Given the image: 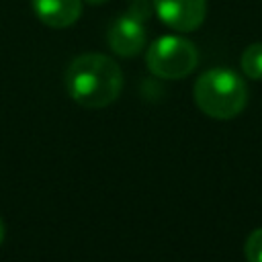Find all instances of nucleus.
Here are the masks:
<instances>
[{
	"instance_id": "f03ea898",
	"label": "nucleus",
	"mask_w": 262,
	"mask_h": 262,
	"mask_svg": "<svg viewBox=\"0 0 262 262\" xmlns=\"http://www.w3.org/2000/svg\"><path fill=\"white\" fill-rule=\"evenodd\" d=\"M194 102L196 106L213 119H233L248 102L246 82L227 68H213L199 76L194 82Z\"/></svg>"
},
{
	"instance_id": "0eeeda50",
	"label": "nucleus",
	"mask_w": 262,
	"mask_h": 262,
	"mask_svg": "<svg viewBox=\"0 0 262 262\" xmlns=\"http://www.w3.org/2000/svg\"><path fill=\"white\" fill-rule=\"evenodd\" d=\"M242 70L252 80H262V43H252L242 53Z\"/></svg>"
},
{
	"instance_id": "9d476101",
	"label": "nucleus",
	"mask_w": 262,
	"mask_h": 262,
	"mask_svg": "<svg viewBox=\"0 0 262 262\" xmlns=\"http://www.w3.org/2000/svg\"><path fill=\"white\" fill-rule=\"evenodd\" d=\"M90 4H104V2H108V0H88Z\"/></svg>"
},
{
	"instance_id": "f257e3e1",
	"label": "nucleus",
	"mask_w": 262,
	"mask_h": 262,
	"mask_svg": "<svg viewBox=\"0 0 262 262\" xmlns=\"http://www.w3.org/2000/svg\"><path fill=\"white\" fill-rule=\"evenodd\" d=\"M66 90L84 108H104L123 90L121 68L102 53L78 55L66 70Z\"/></svg>"
},
{
	"instance_id": "1a4fd4ad",
	"label": "nucleus",
	"mask_w": 262,
	"mask_h": 262,
	"mask_svg": "<svg viewBox=\"0 0 262 262\" xmlns=\"http://www.w3.org/2000/svg\"><path fill=\"white\" fill-rule=\"evenodd\" d=\"M2 239H4V221L0 219V244H2Z\"/></svg>"
},
{
	"instance_id": "6e6552de",
	"label": "nucleus",
	"mask_w": 262,
	"mask_h": 262,
	"mask_svg": "<svg viewBox=\"0 0 262 262\" xmlns=\"http://www.w3.org/2000/svg\"><path fill=\"white\" fill-rule=\"evenodd\" d=\"M244 254L248 262H262V227L254 229L244 246Z\"/></svg>"
},
{
	"instance_id": "39448f33",
	"label": "nucleus",
	"mask_w": 262,
	"mask_h": 262,
	"mask_svg": "<svg viewBox=\"0 0 262 262\" xmlns=\"http://www.w3.org/2000/svg\"><path fill=\"white\" fill-rule=\"evenodd\" d=\"M106 41H108V47L121 57L137 55L145 47L143 20L135 18L133 14L119 16L117 20L111 23V27L106 31Z\"/></svg>"
},
{
	"instance_id": "7ed1b4c3",
	"label": "nucleus",
	"mask_w": 262,
	"mask_h": 262,
	"mask_svg": "<svg viewBox=\"0 0 262 262\" xmlns=\"http://www.w3.org/2000/svg\"><path fill=\"white\" fill-rule=\"evenodd\" d=\"M145 63L149 72L164 80H180L186 78L199 63L196 47L178 35L158 37L145 53Z\"/></svg>"
},
{
	"instance_id": "423d86ee",
	"label": "nucleus",
	"mask_w": 262,
	"mask_h": 262,
	"mask_svg": "<svg viewBox=\"0 0 262 262\" xmlns=\"http://www.w3.org/2000/svg\"><path fill=\"white\" fill-rule=\"evenodd\" d=\"M37 18L51 29L72 27L82 14V0H31Z\"/></svg>"
},
{
	"instance_id": "20e7f679",
	"label": "nucleus",
	"mask_w": 262,
	"mask_h": 262,
	"mask_svg": "<svg viewBox=\"0 0 262 262\" xmlns=\"http://www.w3.org/2000/svg\"><path fill=\"white\" fill-rule=\"evenodd\" d=\"M154 10L166 27L178 33H190L203 25L207 0H154Z\"/></svg>"
}]
</instances>
